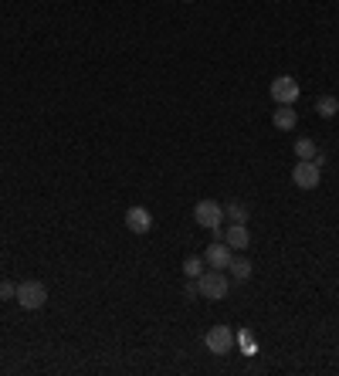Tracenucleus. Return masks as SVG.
Instances as JSON below:
<instances>
[{
	"instance_id": "nucleus-17",
	"label": "nucleus",
	"mask_w": 339,
	"mask_h": 376,
	"mask_svg": "<svg viewBox=\"0 0 339 376\" xmlns=\"http://www.w3.org/2000/svg\"><path fill=\"white\" fill-rule=\"evenodd\" d=\"M17 295V285L14 282H0V302H7V298Z\"/></svg>"
},
{
	"instance_id": "nucleus-14",
	"label": "nucleus",
	"mask_w": 339,
	"mask_h": 376,
	"mask_svg": "<svg viewBox=\"0 0 339 376\" xmlns=\"http://www.w3.org/2000/svg\"><path fill=\"white\" fill-rule=\"evenodd\" d=\"M316 153H319V149H316V142L312 139H306V136L295 139V156L299 159H316Z\"/></svg>"
},
{
	"instance_id": "nucleus-13",
	"label": "nucleus",
	"mask_w": 339,
	"mask_h": 376,
	"mask_svg": "<svg viewBox=\"0 0 339 376\" xmlns=\"http://www.w3.org/2000/svg\"><path fill=\"white\" fill-rule=\"evenodd\" d=\"M316 112H319L323 119H333V115H336V112H339V102H336V98H333V95H323V98L316 102Z\"/></svg>"
},
{
	"instance_id": "nucleus-12",
	"label": "nucleus",
	"mask_w": 339,
	"mask_h": 376,
	"mask_svg": "<svg viewBox=\"0 0 339 376\" xmlns=\"http://www.w3.org/2000/svg\"><path fill=\"white\" fill-rule=\"evenodd\" d=\"M224 217L231 220V224H245L251 214H248V207L241 200H231V204H224Z\"/></svg>"
},
{
	"instance_id": "nucleus-10",
	"label": "nucleus",
	"mask_w": 339,
	"mask_h": 376,
	"mask_svg": "<svg viewBox=\"0 0 339 376\" xmlns=\"http://www.w3.org/2000/svg\"><path fill=\"white\" fill-rule=\"evenodd\" d=\"M272 123H275V129H282V132H292L295 125H299V112H295L292 106H278L275 115H272Z\"/></svg>"
},
{
	"instance_id": "nucleus-15",
	"label": "nucleus",
	"mask_w": 339,
	"mask_h": 376,
	"mask_svg": "<svg viewBox=\"0 0 339 376\" xmlns=\"http://www.w3.org/2000/svg\"><path fill=\"white\" fill-rule=\"evenodd\" d=\"M234 339L241 343V349H245V356H255V353H258V346H255V336H251L248 329H241L238 336H234Z\"/></svg>"
},
{
	"instance_id": "nucleus-16",
	"label": "nucleus",
	"mask_w": 339,
	"mask_h": 376,
	"mask_svg": "<svg viewBox=\"0 0 339 376\" xmlns=\"http://www.w3.org/2000/svg\"><path fill=\"white\" fill-rule=\"evenodd\" d=\"M201 271H204V258H187V261H184V275H187V278H201Z\"/></svg>"
},
{
	"instance_id": "nucleus-18",
	"label": "nucleus",
	"mask_w": 339,
	"mask_h": 376,
	"mask_svg": "<svg viewBox=\"0 0 339 376\" xmlns=\"http://www.w3.org/2000/svg\"><path fill=\"white\" fill-rule=\"evenodd\" d=\"M184 295H187V298H197V295H201V288H197V278H187Z\"/></svg>"
},
{
	"instance_id": "nucleus-6",
	"label": "nucleus",
	"mask_w": 339,
	"mask_h": 376,
	"mask_svg": "<svg viewBox=\"0 0 339 376\" xmlns=\"http://www.w3.org/2000/svg\"><path fill=\"white\" fill-rule=\"evenodd\" d=\"M268 92H272V98H275L278 106H295L299 102V81L292 75H278Z\"/></svg>"
},
{
	"instance_id": "nucleus-3",
	"label": "nucleus",
	"mask_w": 339,
	"mask_h": 376,
	"mask_svg": "<svg viewBox=\"0 0 339 376\" xmlns=\"http://www.w3.org/2000/svg\"><path fill=\"white\" fill-rule=\"evenodd\" d=\"M292 183L299 190H316L323 183V166L319 163H312V159H299L292 170Z\"/></svg>"
},
{
	"instance_id": "nucleus-7",
	"label": "nucleus",
	"mask_w": 339,
	"mask_h": 376,
	"mask_svg": "<svg viewBox=\"0 0 339 376\" xmlns=\"http://www.w3.org/2000/svg\"><path fill=\"white\" fill-rule=\"evenodd\" d=\"M231 248L224 244V241H214V244H207V251H204V265L211 268H224L228 271V265H231Z\"/></svg>"
},
{
	"instance_id": "nucleus-9",
	"label": "nucleus",
	"mask_w": 339,
	"mask_h": 376,
	"mask_svg": "<svg viewBox=\"0 0 339 376\" xmlns=\"http://www.w3.org/2000/svg\"><path fill=\"white\" fill-rule=\"evenodd\" d=\"M224 244L231 251H245L248 244H251V234H248L245 224H231V227L224 231Z\"/></svg>"
},
{
	"instance_id": "nucleus-8",
	"label": "nucleus",
	"mask_w": 339,
	"mask_h": 376,
	"mask_svg": "<svg viewBox=\"0 0 339 376\" xmlns=\"http://www.w3.org/2000/svg\"><path fill=\"white\" fill-rule=\"evenodd\" d=\"M126 227H129L133 234H146V231L153 227V214H150L146 207H129V210H126Z\"/></svg>"
},
{
	"instance_id": "nucleus-1",
	"label": "nucleus",
	"mask_w": 339,
	"mask_h": 376,
	"mask_svg": "<svg viewBox=\"0 0 339 376\" xmlns=\"http://www.w3.org/2000/svg\"><path fill=\"white\" fill-rule=\"evenodd\" d=\"M197 288H201V298H207V302H221V298H228V292H231V275H228L224 268L201 271Z\"/></svg>"
},
{
	"instance_id": "nucleus-4",
	"label": "nucleus",
	"mask_w": 339,
	"mask_h": 376,
	"mask_svg": "<svg viewBox=\"0 0 339 376\" xmlns=\"http://www.w3.org/2000/svg\"><path fill=\"white\" fill-rule=\"evenodd\" d=\"M194 220H197L201 227H207V231H214V227L224 224V204H217V200H197Z\"/></svg>"
},
{
	"instance_id": "nucleus-5",
	"label": "nucleus",
	"mask_w": 339,
	"mask_h": 376,
	"mask_svg": "<svg viewBox=\"0 0 339 376\" xmlns=\"http://www.w3.org/2000/svg\"><path fill=\"white\" fill-rule=\"evenodd\" d=\"M204 346H207L214 356H224V353L234 349V332L228 329V326H211L207 336H204Z\"/></svg>"
},
{
	"instance_id": "nucleus-11",
	"label": "nucleus",
	"mask_w": 339,
	"mask_h": 376,
	"mask_svg": "<svg viewBox=\"0 0 339 376\" xmlns=\"http://www.w3.org/2000/svg\"><path fill=\"white\" fill-rule=\"evenodd\" d=\"M228 271H231V282H248V278L255 275V265H251L248 258H231Z\"/></svg>"
},
{
	"instance_id": "nucleus-2",
	"label": "nucleus",
	"mask_w": 339,
	"mask_h": 376,
	"mask_svg": "<svg viewBox=\"0 0 339 376\" xmlns=\"http://www.w3.org/2000/svg\"><path fill=\"white\" fill-rule=\"evenodd\" d=\"M17 305L21 309H28V312H38V309H45L48 305V288L45 282H34V278H28V282L17 285Z\"/></svg>"
}]
</instances>
